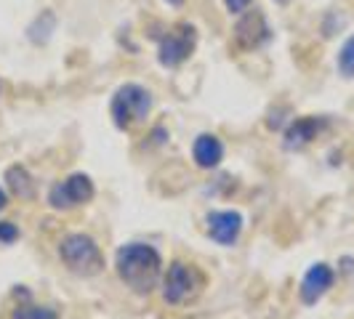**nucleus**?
<instances>
[{
	"instance_id": "nucleus-1",
	"label": "nucleus",
	"mask_w": 354,
	"mask_h": 319,
	"mask_svg": "<svg viewBox=\"0 0 354 319\" xmlns=\"http://www.w3.org/2000/svg\"><path fill=\"white\" fill-rule=\"evenodd\" d=\"M115 271L128 290L149 296L162 280V255L147 242H128L115 253Z\"/></svg>"
},
{
	"instance_id": "nucleus-2",
	"label": "nucleus",
	"mask_w": 354,
	"mask_h": 319,
	"mask_svg": "<svg viewBox=\"0 0 354 319\" xmlns=\"http://www.w3.org/2000/svg\"><path fill=\"white\" fill-rule=\"evenodd\" d=\"M152 102H155L152 93L149 88H144L142 83H125L115 90V96L109 102V117L118 130H131L149 117Z\"/></svg>"
},
{
	"instance_id": "nucleus-3",
	"label": "nucleus",
	"mask_w": 354,
	"mask_h": 319,
	"mask_svg": "<svg viewBox=\"0 0 354 319\" xmlns=\"http://www.w3.org/2000/svg\"><path fill=\"white\" fill-rule=\"evenodd\" d=\"M59 258L67 271L77 277H96L99 271H104V253L99 242L83 231H72L59 242Z\"/></svg>"
},
{
	"instance_id": "nucleus-4",
	"label": "nucleus",
	"mask_w": 354,
	"mask_h": 319,
	"mask_svg": "<svg viewBox=\"0 0 354 319\" xmlns=\"http://www.w3.org/2000/svg\"><path fill=\"white\" fill-rule=\"evenodd\" d=\"M205 287V274L192 264L174 261L168 266V271L162 274V301L168 306H187L200 298Z\"/></svg>"
},
{
	"instance_id": "nucleus-5",
	"label": "nucleus",
	"mask_w": 354,
	"mask_h": 319,
	"mask_svg": "<svg viewBox=\"0 0 354 319\" xmlns=\"http://www.w3.org/2000/svg\"><path fill=\"white\" fill-rule=\"evenodd\" d=\"M197 46V30L189 24V21H181V24H174L165 35L160 37L158 43V61L168 70H176L181 67Z\"/></svg>"
},
{
	"instance_id": "nucleus-6",
	"label": "nucleus",
	"mask_w": 354,
	"mask_h": 319,
	"mask_svg": "<svg viewBox=\"0 0 354 319\" xmlns=\"http://www.w3.org/2000/svg\"><path fill=\"white\" fill-rule=\"evenodd\" d=\"M93 195H96V186H93L91 176H86V173H72L64 181H56L51 189H48L46 200H48V205H51L53 211H75V208L91 202Z\"/></svg>"
},
{
	"instance_id": "nucleus-7",
	"label": "nucleus",
	"mask_w": 354,
	"mask_h": 319,
	"mask_svg": "<svg viewBox=\"0 0 354 319\" xmlns=\"http://www.w3.org/2000/svg\"><path fill=\"white\" fill-rule=\"evenodd\" d=\"M269 40H272V27L259 8H253V11L248 8L245 14H240V21L234 27V46L240 51H256V48L266 46Z\"/></svg>"
},
{
	"instance_id": "nucleus-8",
	"label": "nucleus",
	"mask_w": 354,
	"mask_h": 319,
	"mask_svg": "<svg viewBox=\"0 0 354 319\" xmlns=\"http://www.w3.org/2000/svg\"><path fill=\"white\" fill-rule=\"evenodd\" d=\"M205 229L213 242L232 248L240 240L243 231V215L237 211H211L205 215Z\"/></svg>"
},
{
	"instance_id": "nucleus-9",
	"label": "nucleus",
	"mask_w": 354,
	"mask_h": 319,
	"mask_svg": "<svg viewBox=\"0 0 354 319\" xmlns=\"http://www.w3.org/2000/svg\"><path fill=\"white\" fill-rule=\"evenodd\" d=\"M336 282V271L330 264H315L309 266V271L304 274L301 287H299V296H301V303L306 306H315V303L333 287Z\"/></svg>"
},
{
	"instance_id": "nucleus-10",
	"label": "nucleus",
	"mask_w": 354,
	"mask_h": 319,
	"mask_svg": "<svg viewBox=\"0 0 354 319\" xmlns=\"http://www.w3.org/2000/svg\"><path fill=\"white\" fill-rule=\"evenodd\" d=\"M325 125H328V120L325 117H315V115L293 120V123L288 125V130H285V149H304L306 144H312L325 130Z\"/></svg>"
},
{
	"instance_id": "nucleus-11",
	"label": "nucleus",
	"mask_w": 354,
	"mask_h": 319,
	"mask_svg": "<svg viewBox=\"0 0 354 319\" xmlns=\"http://www.w3.org/2000/svg\"><path fill=\"white\" fill-rule=\"evenodd\" d=\"M192 160H195L197 168L203 171H213L221 165L224 160V144L216 133H200L192 144Z\"/></svg>"
},
{
	"instance_id": "nucleus-12",
	"label": "nucleus",
	"mask_w": 354,
	"mask_h": 319,
	"mask_svg": "<svg viewBox=\"0 0 354 319\" xmlns=\"http://www.w3.org/2000/svg\"><path fill=\"white\" fill-rule=\"evenodd\" d=\"M6 186L19 200H35V178L30 176V171L24 165H11L6 171Z\"/></svg>"
},
{
	"instance_id": "nucleus-13",
	"label": "nucleus",
	"mask_w": 354,
	"mask_h": 319,
	"mask_svg": "<svg viewBox=\"0 0 354 319\" xmlns=\"http://www.w3.org/2000/svg\"><path fill=\"white\" fill-rule=\"evenodd\" d=\"M11 319H59L51 306H35V303H19L11 311Z\"/></svg>"
},
{
	"instance_id": "nucleus-14",
	"label": "nucleus",
	"mask_w": 354,
	"mask_h": 319,
	"mask_svg": "<svg viewBox=\"0 0 354 319\" xmlns=\"http://www.w3.org/2000/svg\"><path fill=\"white\" fill-rule=\"evenodd\" d=\"M338 72L344 75V77H349V80H354V35H349L346 40H344V46L338 48Z\"/></svg>"
},
{
	"instance_id": "nucleus-15",
	"label": "nucleus",
	"mask_w": 354,
	"mask_h": 319,
	"mask_svg": "<svg viewBox=\"0 0 354 319\" xmlns=\"http://www.w3.org/2000/svg\"><path fill=\"white\" fill-rule=\"evenodd\" d=\"M17 237H19L17 224H11V221H0V242H3V245L17 242Z\"/></svg>"
},
{
	"instance_id": "nucleus-16",
	"label": "nucleus",
	"mask_w": 354,
	"mask_h": 319,
	"mask_svg": "<svg viewBox=\"0 0 354 319\" xmlns=\"http://www.w3.org/2000/svg\"><path fill=\"white\" fill-rule=\"evenodd\" d=\"M250 3H253V0H224V6H227V11H230V14H237V17L248 11V8H250Z\"/></svg>"
},
{
	"instance_id": "nucleus-17",
	"label": "nucleus",
	"mask_w": 354,
	"mask_h": 319,
	"mask_svg": "<svg viewBox=\"0 0 354 319\" xmlns=\"http://www.w3.org/2000/svg\"><path fill=\"white\" fill-rule=\"evenodd\" d=\"M6 205H8V195H6V189L0 186V211H6Z\"/></svg>"
},
{
	"instance_id": "nucleus-18",
	"label": "nucleus",
	"mask_w": 354,
	"mask_h": 319,
	"mask_svg": "<svg viewBox=\"0 0 354 319\" xmlns=\"http://www.w3.org/2000/svg\"><path fill=\"white\" fill-rule=\"evenodd\" d=\"M165 3H168V6H181L184 0H165Z\"/></svg>"
},
{
	"instance_id": "nucleus-19",
	"label": "nucleus",
	"mask_w": 354,
	"mask_h": 319,
	"mask_svg": "<svg viewBox=\"0 0 354 319\" xmlns=\"http://www.w3.org/2000/svg\"><path fill=\"white\" fill-rule=\"evenodd\" d=\"M274 3H280V6H285V3H290V0H274Z\"/></svg>"
},
{
	"instance_id": "nucleus-20",
	"label": "nucleus",
	"mask_w": 354,
	"mask_h": 319,
	"mask_svg": "<svg viewBox=\"0 0 354 319\" xmlns=\"http://www.w3.org/2000/svg\"><path fill=\"white\" fill-rule=\"evenodd\" d=\"M0 90H3V86H0Z\"/></svg>"
}]
</instances>
